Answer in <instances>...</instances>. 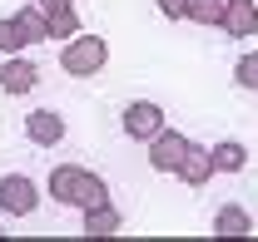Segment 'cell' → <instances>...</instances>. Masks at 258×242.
<instances>
[{"label": "cell", "mask_w": 258, "mask_h": 242, "mask_svg": "<svg viewBox=\"0 0 258 242\" xmlns=\"http://www.w3.org/2000/svg\"><path fill=\"white\" fill-rule=\"evenodd\" d=\"M50 193L64 208H95V203H104V183L95 173H85V168H55L50 173Z\"/></svg>", "instance_id": "6da1fadb"}, {"label": "cell", "mask_w": 258, "mask_h": 242, "mask_svg": "<svg viewBox=\"0 0 258 242\" xmlns=\"http://www.w3.org/2000/svg\"><path fill=\"white\" fill-rule=\"evenodd\" d=\"M35 79H40V69H35L30 60H10L5 69H0V89L5 94H25Z\"/></svg>", "instance_id": "52a82bcc"}, {"label": "cell", "mask_w": 258, "mask_h": 242, "mask_svg": "<svg viewBox=\"0 0 258 242\" xmlns=\"http://www.w3.org/2000/svg\"><path fill=\"white\" fill-rule=\"evenodd\" d=\"M238 84H243V89H258V55H243V64H238Z\"/></svg>", "instance_id": "7c38bea8"}, {"label": "cell", "mask_w": 258, "mask_h": 242, "mask_svg": "<svg viewBox=\"0 0 258 242\" xmlns=\"http://www.w3.org/2000/svg\"><path fill=\"white\" fill-rule=\"evenodd\" d=\"M40 35H45V20L25 10L20 20H5V25H0V50H10V55H15L25 40H40Z\"/></svg>", "instance_id": "5b68a950"}, {"label": "cell", "mask_w": 258, "mask_h": 242, "mask_svg": "<svg viewBox=\"0 0 258 242\" xmlns=\"http://www.w3.org/2000/svg\"><path fill=\"white\" fill-rule=\"evenodd\" d=\"M0 208L10 212V217L35 212V183L20 178V173H5V178H0Z\"/></svg>", "instance_id": "7a4b0ae2"}, {"label": "cell", "mask_w": 258, "mask_h": 242, "mask_svg": "<svg viewBox=\"0 0 258 242\" xmlns=\"http://www.w3.org/2000/svg\"><path fill=\"white\" fill-rule=\"evenodd\" d=\"M149 144H154V153H149V158H154V168H179V163H184V153L194 149L189 139H179V134H154V139H149Z\"/></svg>", "instance_id": "8992f818"}, {"label": "cell", "mask_w": 258, "mask_h": 242, "mask_svg": "<svg viewBox=\"0 0 258 242\" xmlns=\"http://www.w3.org/2000/svg\"><path fill=\"white\" fill-rule=\"evenodd\" d=\"M159 5H164V15H174V20L189 15V0H159Z\"/></svg>", "instance_id": "4fadbf2b"}, {"label": "cell", "mask_w": 258, "mask_h": 242, "mask_svg": "<svg viewBox=\"0 0 258 242\" xmlns=\"http://www.w3.org/2000/svg\"><path fill=\"white\" fill-rule=\"evenodd\" d=\"M90 212V222H85V232H90V237H104V232H114V227H119V212L109 208V203H95V208H85Z\"/></svg>", "instance_id": "30bf717a"}, {"label": "cell", "mask_w": 258, "mask_h": 242, "mask_svg": "<svg viewBox=\"0 0 258 242\" xmlns=\"http://www.w3.org/2000/svg\"><path fill=\"white\" fill-rule=\"evenodd\" d=\"M0 237H5V232H0Z\"/></svg>", "instance_id": "5bb4252c"}, {"label": "cell", "mask_w": 258, "mask_h": 242, "mask_svg": "<svg viewBox=\"0 0 258 242\" xmlns=\"http://www.w3.org/2000/svg\"><path fill=\"white\" fill-rule=\"evenodd\" d=\"M214 232H219V237H248V232H253V222H248V212H243V208H219Z\"/></svg>", "instance_id": "9c48e42d"}, {"label": "cell", "mask_w": 258, "mask_h": 242, "mask_svg": "<svg viewBox=\"0 0 258 242\" xmlns=\"http://www.w3.org/2000/svg\"><path fill=\"white\" fill-rule=\"evenodd\" d=\"M25 134H30L35 144H60V134H64V124H60V114H30L25 119Z\"/></svg>", "instance_id": "ba28073f"}, {"label": "cell", "mask_w": 258, "mask_h": 242, "mask_svg": "<svg viewBox=\"0 0 258 242\" xmlns=\"http://www.w3.org/2000/svg\"><path fill=\"white\" fill-rule=\"evenodd\" d=\"M60 64L70 69V74H95L99 64H104V45H99V40H75V45L60 55Z\"/></svg>", "instance_id": "277c9868"}, {"label": "cell", "mask_w": 258, "mask_h": 242, "mask_svg": "<svg viewBox=\"0 0 258 242\" xmlns=\"http://www.w3.org/2000/svg\"><path fill=\"white\" fill-rule=\"evenodd\" d=\"M159 129H164V109H159V104L139 99V104L124 109V134H129V139H154Z\"/></svg>", "instance_id": "3957f363"}, {"label": "cell", "mask_w": 258, "mask_h": 242, "mask_svg": "<svg viewBox=\"0 0 258 242\" xmlns=\"http://www.w3.org/2000/svg\"><path fill=\"white\" fill-rule=\"evenodd\" d=\"M243 163H248L243 144H219V149H214V168H233V173H238Z\"/></svg>", "instance_id": "8fae6325"}]
</instances>
